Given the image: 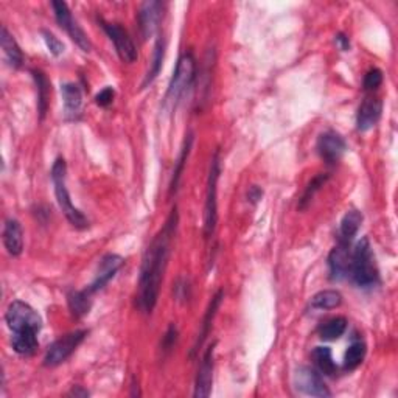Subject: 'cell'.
Here are the masks:
<instances>
[{"instance_id": "obj_7", "label": "cell", "mask_w": 398, "mask_h": 398, "mask_svg": "<svg viewBox=\"0 0 398 398\" xmlns=\"http://www.w3.org/2000/svg\"><path fill=\"white\" fill-rule=\"evenodd\" d=\"M86 336H87L86 330H77V332L67 333L58 341H55L53 344L48 347L46 358H44V364L47 367H55L64 363V361L77 350L78 345L84 341Z\"/></svg>"}, {"instance_id": "obj_10", "label": "cell", "mask_w": 398, "mask_h": 398, "mask_svg": "<svg viewBox=\"0 0 398 398\" xmlns=\"http://www.w3.org/2000/svg\"><path fill=\"white\" fill-rule=\"evenodd\" d=\"M345 149V140L338 133H334V131H327V133L321 134L319 139H317V153L328 165L339 162Z\"/></svg>"}, {"instance_id": "obj_33", "label": "cell", "mask_w": 398, "mask_h": 398, "mask_svg": "<svg viewBox=\"0 0 398 398\" xmlns=\"http://www.w3.org/2000/svg\"><path fill=\"white\" fill-rule=\"evenodd\" d=\"M114 95H115V92L112 87H104V89L95 97V103L98 106H103V108H106V106H109L112 103Z\"/></svg>"}, {"instance_id": "obj_6", "label": "cell", "mask_w": 398, "mask_h": 398, "mask_svg": "<svg viewBox=\"0 0 398 398\" xmlns=\"http://www.w3.org/2000/svg\"><path fill=\"white\" fill-rule=\"evenodd\" d=\"M218 179H220V153H215L211 158L209 180H207V199L204 209V236L211 240L216 230L218 222Z\"/></svg>"}, {"instance_id": "obj_17", "label": "cell", "mask_w": 398, "mask_h": 398, "mask_svg": "<svg viewBox=\"0 0 398 398\" xmlns=\"http://www.w3.org/2000/svg\"><path fill=\"white\" fill-rule=\"evenodd\" d=\"M61 95L64 102V114L67 120H77L83 109V93L78 84L64 83L61 86Z\"/></svg>"}, {"instance_id": "obj_20", "label": "cell", "mask_w": 398, "mask_h": 398, "mask_svg": "<svg viewBox=\"0 0 398 398\" xmlns=\"http://www.w3.org/2000/svg\"><path fill=\"white\" fill-rule=\"evenodd\" d=\"M222 298H224V291H222V290L218 291L216 294H215L214 297H211V301H210V303H209V308H207V311H205V316H204V319H202L201 332H199L198 339H196V342H195V345H193L191 354H195V353L199 350V347H201V345L204 344V341H205V338H207V334H209V332H210L211 322H214V319H215L216 311H218V308H220Z\"/></svg>"}, {"instance_id": "obj_35", "label": "cell", "mask_w": 398, "mask_h": 398, "mask_svg": "<svg viewBox=\"0 0 398 398\" xmlns=\"http://www.w3.org/2000/svg\"><path fill=\"white\" fill-rule=\"evenodd\" d=\"M261 195H263V191H261L257 185L251 187V189H249V191H247L249 201H252V202H257L258 199H261Z\"/></svg>"}, {"instance_id": "obj_8", "label": "cell", "mask_w": 398, "mask_h": 398, "mask_svg": "<svg viewBox=\"0 0 398 398\" xmlns=\"http://www.w3.org/2000/svg\"><path fill=\"white\" fill-rule=\"evenodd\" d=\"M52 8L55 12L56 22L59 23L61 28H64L67 31V35L70 36V39L77 44V46L83 50V52H91L92 44L89 41V37L83 31V28L79 27L78 22L75 21L70 10H68L67 3L64 2H52Z\"/></svg>"}, {"instance_id": "obj_30", "label": "cell", "mask_w": 398, "mask_h": 398, "mask_svg": "<svg viewBox=\"0 0 398 398\" xmlns=\"http://www.w3.org/2000/svg\"><path fill=\"white\" fill-rule=\"evenodd\" d=\"M327 179H328V174H317V176L313 180H311V182L307 185V189H305L302 198H301V202H298V209L303 210L305 207H307L311 199L314 198L316 193L321 190V187L327 182Z\"/></svg>"}, {"instance_id": "obj_29", "label": "cell", "mask_w": 398, "mask_h": 398, "mask_svg": "<svg viewBox=\"0 0 398 398\" xmlns=\"http://www.w3.org/2000/svg\"><path fill=\"white\" fill-rule=\"evenodd\" d=\"M366 344L363 341H357L347 348L345 357H344V367L347 370H353L363 363V359L366 357Z\"/></svg>"}, {"instance_id": "obj_3", "label": "cell", "mask_w": 398, "mask_h": 398, "mask_svg": "<svg viewBox=\"0 0 398 398\" xmlns=\"http://www.w3.org/2000/svg\"><path fill=\"white\" fill-rule=\"evenodd\" d=\"M348 276L352 277L353 283L358 288H373L379 282L378 267L375 263V255H373L369 238H363L353 252L350 254V269Z\"/></svg>"}, {"instance_id": "obj_15", "label": "cell", "mask_w": 398, "mask_h": 398, "mask_svg": "<svg viewBox=\"0 0 398 398\" xmlns=\"http://www.w3.org/2000/svg\"><path fill=\"white\" fill-rule=\"evenodd\" d=\"M381 100L369 97L366 98L363 103H361L358 114H357V128L361 133H366V131L372 129L378 123L379 117H381Z\"/></svg>"}, {"instance_id": "obj_26", "label": "cell", "mask_w": 398, "mask_h": 398, "mask_svg": "<svg viewBox=\"0 0 398 398\" xmlns=\"http://www.w3.org/2000/svg\"><path fill=\"white\" fill-rule=\"evenodd\" d=\"M191 145H193V134L189 133V134L185 135L184 146H182V149H180V154H179V158H178L176 167H174L173 178H171V184H170V193H174V191L178 190L179 180H180V176H182V171H184L185 162H187V159H189V154H190Z\"/></svg>"}, {"instance_id": "obj_13", "label": "cell", "mask_w": 398, "mask_h": 398, "mask_svg": "<svg viewBox=\"0 0 398 398\" xmlns=\"http://www.w3.org/2000/svg\"><path fill=\"white\" fill-rule=\"evenodd\" d=\"M123 263H124V260L120 257V255H117V254L104 255L98 265L97 276H95V278H93V282L91 283L89 288H87V291H89L92 294V292H97L100 290H103L104 286L115 277V274L123 266Z\"/></svg>"}, {"instance_id": "obj_18", "label": "cell", "mask_w": 398, "mask_h": 398, "mask_svg": "<svg viewBox=\"0 0 398 398\" xmlns=\"http://www.w3.org/2000/svg\"><path fill=\"white\" fill-rule=\"evenodd\" d=\"M3 245L6 252L12 257H17L21 255L23 251V234H22V227L21 222L17 220H10L5 221L3 226Z\"/></svg>"}, {"instance_id": "obj_23", "label": "cell", "mask_w": 398, "mask_h": 398, "mask_svg": "<svg viewBox=\"0 0 398 398\" xmlns=\"http://www.w3.org/2000/svg\"><path fill=\"white\" fill-rule=\"evenodd\" d=\"M311 358H313L317 370L323 373V375H328V377L334 375L336 364L333 361L332 350H330L328 347H316L313 353H311Z\"/></svg>"}, {"instance_id": "obj_27", "label": "cell", "mask_w": 398, "mask_h": 398, "mask_svg": "<svg viewBox=\"0 0 398 398\" xmlns=\"http://www.w3.org/2000/svg\"><path fill=\"white\" fill-rule=\"evenodd\" d=\"M164 58H165V39L164 37H159L158 42H155V46H154L153 62H151V67H149L145 81H143V87L151 84L153 81L158 78V75L162 70V64H164Z\"/></svg>"}, {"instance_id": "obj_2", "label": "cell", "mask_w": 398, "mask_h": 398, "mask_svg": "<svg viewBox=\"0 0 398 398\" xmlns=\"http://www.w3.org/2000/svg\"><path fill=\"white\" fill-rule=\"evenodd\" d=\"M6 325L11 330V345L17 354L31 357L39 347L37 334L42 328V319L37 311L22 301L10 303L5 314Z\"/></svg>"}, {"instance_id": "obj_22", "label": "cell", "mask_w": 398, "mask_h": 398, "mask_svg": "<svg viewBox=\"0 0 398 398\" xmlns=\"http://www.w3.org/2000/svg\"><path fill=\"white\" fill-rule=\"evenodd\" d=\"M67 302H68V308H70L72 314L75 317H83L91 310V292L84 290V291H72L70 294L67 296Z\"/></svg>"}, {"instance_id": "obj_16", "label": "cell", "mask_w": 398, "mask_h": 398, "mask_svg": "<svg viewBox=\"0 0 398 398\" xmlns=\"http://www.w3.org/2000/svg\"><path fill=\"white\" fill-rule=\"evenodd\" d=\"M348 247L350 246L341 245L339 243L328 255L330 278L336 280V282L348 276V269H350V252H348Z\"/></svg>"}, {"instance_id": "obj_1", "label": "cell", "mask_w": 398, "mask_h": 398, "mask_svg": "<svg viewBox=\"0 0 398 398\" xmlns=\"http://www.w3.org/2000/svg\"><path fill=\"white\" fill-rule=\"evenodd\" d=\"M178 229V210L176 207L168 216L164 227L154 236L151 245L148 246L143 255L139 277V292H137V303L143 313H153L158 305L160 285L171 252V243Z\"/></svg>"}, {"instance_id": "obj_36", "label": "cell", "mask_w": 398, "mask_h": 398, "mask_svg": "<svg viewBox=\"0 0 398 398\" xmlns=\"http://www.w3.org/2000/svg\"><path fill=\"white\" fill-rule=\"evenodd\" d=\"M336 42H338V46L341 47V50H344V52H347V50L350 48V41H348V37L345 35L339 33L338 36H336Z\"/></svg>"}, {"instance_id": "obj_9", "label": "cell", "mask_w": 398, "mask_h": 398, "mask_svg": "<svg viewBox=\"0 0 398 398\" xmlns=\"http://www.w3.org/2000/svg\"><path fill=\"white\" fill-rule=\"evenodd\" d=\"M100 23H102L104 33L108 35L111 42L114 44L115 52L118 56H120V59L124 62H128V64L134 62L137 59V48L134 46L133 39L129 37L128 31L124 30L123 27H120L118 23L104 22L103 19L100 21Z\"/></svg>"}, {"instance_id": "obj_12", "label": "cell", "mask_w": 398, "mask_h": 398, "mask_svg": "<svg viewBox=\"0 0 398 398\" xmlns=\"http://www.w3.org/2000/svg\"><path fill=\"white\" fill-rule=\"evenodd\" d=\"M216 342H214L205 353L202 354L201 366L198 369L196 383H195V395L196 398H207L211 392V384H214V353Z\"/></svg>"}, {"instance_id": "obj_24", "label": "cell", "mask_w": 398, "mask_h": 398, "mask_svg": "<svg viewBox=\"0 0 398 398\" xmlns=\"http://www.w3.org/2000/svg\"><path fill=\"white\" fill-rule=\"evenodd\" d=\"M341 303H342L341 292L334 290L321 291V292H317V294H314L313 298H311V308H314V310H333V308H338Z\"/></svg>"}, {"instance_id": "obj_28", "label": "cell", "mask_w": 398, "mask_h": 398, "mask_svg": "<svg viewBox=\"0 0 398 398\" xmlns=\"http://www.w3.org/2000/svg\"><path fill=\"white\" fill-rule=\"evenodd\" d=\"M33 78L37 87V109H39L41 118H44L48 108V97H50V83L46 78V75L39 70L33 72Z\"/></svg>"}, {"instance_id": "obj_32", "label": "cell", "mask_w": 398, "mask_h": 398, "mask_svg": "<svg viewBox=\"0 0 398 398\" xmlns=\"http://www.w3.org/2000/svg\"><path fill=\"white\" fill-rule=\"evenodd\" d=\"M383 83V72L379 68H372L366 73L364 77V89L366 91H375Z\"/></svg>"}, {"instance_id": "obj_5", "label": "cell", "mask_w": 398, "mask_h": 398, "mask_svg": "<svg viewBox=\"0 0 398 398\" xmlns=\"http://www.w3.org/2000/svg\"><path fill=\"white\" fill-rule=\"evenodd\" d=\"M195 73H196L195 58H193L191 53H184L178 61L176 70H174L170 86H168L165 102L176 106L179 100L182 98L187 91L191 87L193 81H195Z\"/></svg>"}, {"instance_id": "obj_11", "label": "cell", "mask_w": 398, "mask_h": 398, "mask_svg": "<svg viewBox=\"0 0 398 398\" xmlns=\"http://www.w3.org/2000/svg\"><path fill=\"white\" fill-rule=\"evenodd\" d=\"M296 388L311 397H330L332 392L323 383L321 373L311 367H301L296 372Z\"/></svg>"}, {"instance_id": "obj_19", "label": "cell", "mask_w": 398, "mask_h": 398, "mask_svg": "<svg viewBox=\"0 0 398 398\" xmlns=\"http://www.w3.org/2000/svg\"><path fill=\"white\" fill-rule=\"evenodd\" d=\"M361 222H363V214L359 210H348L341 221L339 227V243L341 245L350 246V243L353 241L354 235L358 234V230L361 227Z\"/></svg>"}, {"instance_id": "obj_21", "label": "cell", "mask_w": 398, "mask_h": 398, "mask_svg": "<svg viewBox=\"0 0 398 398\" xmlns=\"http://www.w3.org/2000/svg\"><path fill=\"white\" fill-rule=\"evenodd\" d=\"M0 44H2V50L8 59L10 66L12 67H21L23 56L21 52V47L17 46V42L12 35H10V31L6 30V27H2V31H0Z\"/></svg>"}, {"instance_id": "obj_37", "label": "cell", "mask_w": 398, "mask_h": 398, "mask_svg": "<svg viewBox=\"0 0 398 398\" xmlns=\"http://www.w3.org/2000/svg\"><path fill=\"white\" fill-rule=\"evenodd\" d=\"M72 395H75V397H77V395H83V397H87V395H89V392H87V390H81V388H79V386H78L77 390L73 389Z\"/></svg>"}, {"instance_id": "obj_31", "label": "cell", "mask_w": 398, "mask_h": 398, "mask_svg": "<svg viewBox=\"0 0 398 398\" xmlns=\"http://www.w3.org/2000/svg\"><path fill=\"white\" fill-rule=\"evenodd\" d=\"M42 36L44 41H46V46L48 48V52L53 56H59L64 53V44H62L58 37H56L52 31L48 30H42Z\"/></svg>"}, {"instance_id": "obj_34", "label": "cell", "mask_w": 398, "mask_h": 398, "mask_svg": "<svg viewBox=\"0 0 398 398\" xmlns=\"http://www.w3.org/2000/svg\"><path fill=\"white\" fill-rule=\"evenodd\" d=\"M176 336H178L176 327L171 325L170 328H168V332H167V334H165L164 348H167V350H170V348H171V347H173V344H174V341H176Z\"/></svg>"}, {"instance_id": "obj_14", "label": "cell", "mask_w": 398, "mask_h": 398, "mask_svg": "<svg viewBox=\"0 0 398 398\" xmlns=\"http://www.w3.org/2000/svg\"><path fill=\"white\" fill-rule=\"evenodd\" d=\"M164 16V5L160 2H145L142 3L139 10V25L142 36L149 37L154 35V31L159 28V23Z\"/></svg>"}, {"instance_id": "obj_4", "label": "cell", "mask_w": 398, "mask_h": 398, "mask_svg": "<svg viewBox=\"0 0 398 398\" xmlns=\"http://www.w3.org/2000/svg\"><path fill=\"white\" fill-rule=\"evenodd\" d=\"M66 174H67L66 160L61 158L56 159L52 167V180L55 185V195H56V199H58L59 209L62 210V214L66 215L68 222H70L73 227L86 229L87 226H89V221H87V218L73 205L70 199V193H68L67 185H66Z\"/></svg>"}, {"instance_id": "obj_25", "label": "cell", "mask_w": 398, "mask_h": 398, "mask_svg": "<svg viewBox=\"0 0 398 398\" xmlns=\"http://www.w3.org/2000/svg\"><path fill=\"white\" fill-rule=\"evenodd\" d=\"M345 330H347V319L342 316H338L322 323L319 328V336L323 341H334L341 338Z\"/></svg>"}]
</instances>
